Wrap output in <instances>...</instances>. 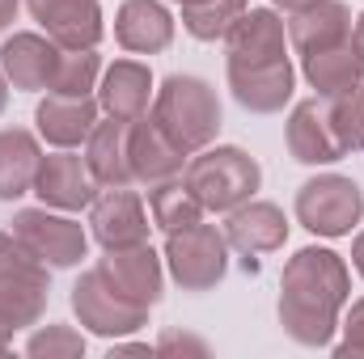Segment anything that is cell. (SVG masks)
Wrapping results in <instances>:
<instances>
[{
    "instance_id": "cell-3",
    "label": "cell",
    "mask_w": 364,
    "mask_h": 359,
    "mask_svg": "<svg viewBox=\"0 0 364 359\" xmlns=\"http://www.w3.org/2000/svg\"><path fill=\"white\" fill-rule=\"evenodd\" d=\"M182 182L195 190V199L203 203V211H220L229 216L233 207H242L246 199L259 194L263 186V170L259 161L246 153V148H199L186 157V170H182Z\"/></svg>"
},
{
    "instance_id": "cell-37",
    "label": "cell",
    "mask_w": 364,
    "mask_h": 359,
    "mask_svg": "<svg viewBox=\"0 0 364 359\" xmlns=\"http://www.w3.org/2000/svg\"><path fill=\"white\" fill-rule=\"evenodd\" d=\"M4 106H9V81H4V72H0V114H4Z\"/></svg>"
},
{
    "instance_id": "cell-14",
    "label": "cell",
    "mask_w": 364,
    "mask_h": 359,
    "mask_svg": "<svg viewBox=\"0 0 364 359\" xmlns=\"http://www.w3.org/2000/svg\"><path fill=\"white\" fill-rule=\"evenodd\" d=\"M106 270V279L136 304L153 309L161 300V287H166V258L140 241V245H123V250H106V258L97 263Z\"/></svg>"
},
{
    "instance_id": "cell-24",
    "label": "cell",
    "mask_w": 364,
    "mask_h": 359,
    "mask_svg": "<svg viewBox=\"0 0 364 359\" xmlns=\"http://www.w3.org/2000/svg\"><path fill=\"white\" fill-rule=\"evenodd\" d=\"M43 148L38 136L26 127H0V203H13L34 190Z\"/></svg>"
},
{
    "instance_id": "cell-13",
    "label": "cell",
    "mask_w": 364,
    "mask_h": 359,
    "mask_svg": "<svg viewBox=\"0 0 364 359\" xmlns=\"http://www.w3.org/2000/svg\"><path fill=\"white\" fill-rule=\"evenodd\" d=\"M284 144H288V157L296 165H335L343 161V148L331 131V114H326V101L322 97H305L288 110V123H284Z\"/></svg>"
},
{
    "instance_id": "cell-33",
    "label": "cell",
    "mask_w": 364,
    "mask_h": 359,
    "mask_svg": "<svg viewBox=\"0 0 364 359\" xmlns=\"http://www.w3.org/2000/svg\"><path fill=\"white\" fill-rule=\"evenodd\" d=\"M17 9H21V0H0V34H9V26L17 21Z\"/></svg>"
},
{
    "instance_id": "cell-2",
    "label": "cell",
    "mask_w": 364,
    "mask_h": 359,
    "mask_svg": "<svg viewBox=\"0 0 364 359\" xmlns=\"http://www.w3.org/2000/svg\"><path fill=\"white\" fill-rule=\"evenodd\" d=\"M149 118L178 144L186 157L208 148L216 140L220 123H225L216 89L203 77H191V72H174V77L161 81V89L153 93Z\"/></svg>"
},
{
    "instance_id": "cell-17",
    "label": "cell",
    "mask_w": 364,
    "mask_h": 359,
    "mask_svg": "<svg viewBox=\"0 0 364 359\" xmlns=\"http://www.w3.org/2000/svg\"><path fill=\"white\" fill-rule=\"evenodd\" d=\"M225 241H229V250L246 254V263H250L259 254H275L288 241V220H284V211L275 203H267V199H246L242 207L229 211Z\"/></svg>"
},
{
    "instance_id": "cell-12",
    "label": "cell",
    "mask_w": 364,
    "mask_h": 359,
    "mask_svg": "<svg viewBox=\"0 0 364 359\" xmlns=\"http://www.w3.org/2000/svg\"><path fill=\"white\" fill-rule=\"evenodd\" d=\"M149 211L140 203L136 190L127 186H110L90 203V233L102 250H123V245H140L149 241Z\"/></svg>"
},
{
    "instance_id": "cell-1",
    "label": "cell",
    "mask_w": 364,
    "mask_h": 359,
    "mask_svg": "<svg viewBox=\"0 0 364 359\" xmlns=\"http://www.w3.org/2000/svg\"><path fill=\"white\" fill-rule=\"evenodd\" d=\"M352 296V270L326 245H305L279 275V326L292 343L322 351L335 343Z\"/></svg>"
},
{
    "instance_id": "cell-28",
    "label": "cell",
    "mask_w": 364,
    "mask_h": 359,
    "mask_svg": "<svg viewBox=\"0 0 364 359\" xmlns=\"http://www.w3.org/2000/svg\"><path fill=\"white\" fill-rule=\"evenodd\" d=\"M102 72H106V68H102L97 47H85V51H60V64H55V77H51V89L47 93L85 97V93L97 89Z\"/></svg>"
},
{
    "instance_id": "cell-34",
    "label": "cell",
    "mask_w": 364,
    "mask_h": 359,
    "mask_svg": "<svg viewBox=\"0 0 364 359\" xmlns=\"http://www.w3.org/2000/svg\"><path fill=\"white\" fill-rule=\"evenodd\" d=\"M352 51H356V60L364 64V13L352 21Z\"/></svg>"
},
{
    "instance_id": "cell-18",
    "label": "cell",
    "mask_w": 364,
    "mask_h": 359,
    "mask_svg": "<svg viewBox=\"0 0 364 359\" xmlns=\"http://www.w3.org/2000/svg\"><path fill=\"white\" fill-rule=\"evenodd\" d=\"M352 43V9L343 0H309L288 13V47L309 55Z\"/></svg>"
},
{
    "instance_id": "cell-10",
    "label": "cell",
    "mask_w": 364,
    "mask_h": 359,
    "mask_svg": "<svg viewBox=\"0 0 364 359\" xmlns=\"http://www.w3.org/2000/svg\"><path fill=\"white\" fill-rule=\"evenodd\" d=\"M97 178L90 174L85 157L77 148H55L38 161V174H34V194L43 207H55V211H85L93 199H97Z\"/></svg>"
},
{
    "instance_id": "cell-39",
    "label": "cell",
    "mask_w": 364,
    "mask_h": 359,
    "mask_svg": "<svg viewBox=\"0 0 364 359\" xmlns=\"http://www.w3.org/2000/svg\"><path fill=\"white\" fill-rule=\"evenodd\" d=\"M174 4H182V9H186V4H199V0H174Z\"/></svg>"
},
{
    "instance_id": "cell-11",
    "label": "cell",
    "mask_w": 364,
    "mask_h": 359,
    "mask_svg": "<svg viewBox=\"0 0 364 359\" xmlns=\"http://www.w3.org/2000/svg\"><path fill=\"white\" fill-rule=\"evenodd\" d=\"M26 9L60 51L97 47L102 34H106L102 0H26Z\"/></svg>"
},
{
    "instance_id": "cell-31",
    "label": "cell",
    "mask_w": 364,
    "mask_h": 359,
    "mask_svg": "<svg viewBox=\"0 0 364 359\" xmlns=\"http://www.w3.org/2000/svg\"><path fill=\"white\" fill-rule=\"evenodd\" d=\"M339 330H343V338L335 343V355H364V296L352 300V309L339 321Z\"/></svg>"
},
{
    "instance_id": "cell-6",
    "label": "cell",
    "mask_w": 364,
    "mask_h": 359,
    "mask_svg": "<svg viewBox=\"0 0 364 359\" xmlns=\"http://www.w3.org/2000/svg\"><path fill=\"white\" fill-rule=\"evenodd\" d=\"M9 233L51 270H73L81 267V258H90L85 224L73 220L68 211H55V207H21V211H13Z\"/></svg>"
},
{
    "instance_id": "cell-8",
    "label": "cell",
    "mask_w": 364,
    "mask_h": 359,
    "mask_svg": "<svg viewBox=\"0 0 364 359\" xmlns=\"http://www.w3.org/2000/svg\"><path fill=\"white\" fill-rule=\"evenodd\" d=\"M73 313L77 321L90 330V334H102V338H123V334H136L144 321H149V309L127 300L102 267H90L77 283H73Z\"/></svg>"
},
{
    "instance_id": "cell-27",
    "label": "cell",
    "mask_w": 364,
    "mask_h": 359,
    "mask_svg": "<svg viewBox=\"0 0 364 359\" xmlns=\"http://www.w3.org/2000/svg\"><path fill=\"white\" fill-rule=\"evenodd\" d=\"M246 9H250L246 0H199L182 9V30L199 43H225Z\"/></svg>"
},
{
    "instance_id": "cell-16",
    "label": "cell",
    "mask_w": 364,
    "mask_h": 359,
    "mask_svg": "<svg viewBox=\"0 0 364 359\" xmlns=\"http://www.w3.org/2000/svg\"><path fill=\"white\" fill-rule=\"evenodd\" d=\"M55 64H60V47L47 34L21 30V34H9L0 43V72H4L9 89H21V93L51 89Z\"/></svg>"
},
{
    "instance_id": "cell-19",
    "label": "cell",
    "mask_w": 364,
    "mask_h": 359,
    "mask_svg": "<svg viewBox=\"0 0 364 359\" xmlns=\"http://www.w3.org/2000/svg\"><path fill=\"white\" fill-rule=\"evenodd\" d=\"M97 97H68V93H47L34 110V123H38V136L51 144V148H81L90 140V131L97 127Z\"/></svg>"
},
{
    "instance_id": "cell-25",
    "label": "cell",
    "mask_w": 364,
    "mask_h": 359,
    "mask_svg": "<svg viewBox=\"0 0 364 359\" xmlns=\"http://www.w3.org/2000/svg\"><path fill=\"white\" fill-rule=\"evenodd\" d=\"M301 77L309 81V89L318 93L322 101H331V97H343V93H352L360 85L364 64L356 60L352 43H343V47H326V51L301 55Z\"/></svg>"
},
{
    "instance_id": "cell-36",
    "label": "cell",
    "mask_w": 364,
    "mask_h": 359,
    "mask_svg": "<svg viewBox=\"0 0 364 359\" xmlns=\"http://www.w3.org/2000/svg\"><path fill=\"white\" fill-rule=\"evenodd\" d=\"M13 334H17V330H13V326H4V321H0V355H4V351H9V347H13Z\"/></svg>"
},
{
    "instance_id": "cell-38",
    "label": "cell",
    "mask_w": 364,
    "mask_h": 359,
    "mask_svg": "<svg viewBox=\"0 0 364 359\" xmlns=\"http://www.w3.org/2000/svg\"><path fill=\"white\" fill-rule=\"evenodd\" d=\"M301 4H309V0H275V9H288V13H292V9H301Z\"/></svg>"
},
{
    "instance_id": "cell-30",
    "label": "cell",
    "mask_w": 364,
    "mask_h": 359,
    "mask_svg": "<svg viewBox=\"0 0 364 359\" xmlns=\"http://www.w3.org/2000/svg\"><path fill=\"white\" fill-rule=\"evenodd\" d=\"M26 355H30V359H81V355H85V338H81L73 326L51 321V326H43V330H34V334H30Z\"/></svg>"
},
{
    "instance_id": "cell-7",
    "label": "cell",
    "mask_w": 364,
    "mask_h": 359,
    "mask_svg": "<svg viewBox=\"0 0 364 359\" xmlns=\"http://www.w3.org/2000/svg\"><path fill=\"white\" fill-rule=\"evenodd\" d=\"M47 270L13 233H0V321L13 330L38 326L47 313Z\"/></svg>"
},
{
    "instance_id": "cell-35",
    "label": "cell",
    "mask_w": 364,
    "mask_h": 359,
    "mask_svg": "<svg viewBox=\"0 0 364 359\" xmlns=\"http://www.w3.org/2000/svg\"><path fill=\"white\" fill-rule=\"evenodd\" d=\"M352 267L364 279V233H356V241H352Z\"/></svg>"
},
{
    "instance_id": "cell-22",
    "label": "cell",
    "mask_w": 364,
    "mask_h": 359,
    "mask_svg": "<svg viewBox=\"0 0 364 359\" xmlns=\"http://www.w3.org/2000/svg\"><path fill=\"white\" fill-rule=\"evenodd\" d=\"M229 55L225 64H259V60H279L288 55V21L275 9H246L242 21L225 38Z\"/></svg>"
},
{
    "instance_id": "cell-21",
    "label": "cell",
    "mask_w": 364,
    "mask_h": 359,
    "mask_svg": "<svg viewBox=\"0 0 364 359\" xmlns=\"http://www.w3.org/2000/svg\"><path fill=\"white\" fill-rule=\"evenodd\" d=\"M153 93H157L153 89V72L140 60H114L97 81V106H102V114L132 123V118L149 114Z\"/></svg>"
},
{
    "instance_id": "cell-9",
    "label": "cell",
    "mask_w": 364,
    "mask_h": 359,
    "mask_svg": "<svg viewBox=\"0 0 364 359\" xmlns=\"http://www.w3.org/2000/svg\"><path fill=\"white\" fill-rule=\"evenodd\" d=\"M229 93L246 114H279L292 89H296V68L288 55L279 60H259V64H225Z\"/></svg>"
},
{
    "instance_id": "cell-26",
    "label": "cell",
    "mask_w": 364,
    "mask_h": 359,
    "mask_svg": "<svg viewBox=\"0 0 364 359\" xmlns=\"http://www.w3.org/2000/svg\"><path fill=\"white\" fill-rule=\"evenodd\" d=\"M149 216L161 233H178L203 220V203L182 178H170L161 186H149Z\"/></svg>"
},
{
    "instance_id": "cell-29",
    "label": "cell",
    "mask_w": 364,
    "mask_h": 359,
    "mask_svg": "<svg viewBox=\"0 0 364 359\" xmlns=\"http://www.w3.org/2000/svg\"><path fill=\"white\" fill-rule=\"evenodd\" d=\"M326 114H331V131H335L343 157L348 153H364V85H356L343 97H331Z\"/></svg>"
},
{
    "instance_id": "cell-5",
    "label": "cell",
    "mask_w": 364,
    "mask_h": 359,
    "mask_svg": "<svg viewBox=\"0 0 364 359\" xmlns=\"http://www.w3.org/2000/svg\"><path fill=\"white\" fill-rule=\"evenodd\" d=\"M166 270L182 292H212L229 275V241L216 224H191L178 233H166Z\"/></svg>"
},
{
    "instance_id": "cell-23",
    "label": "cell",
    "mask_w": 364,
    "mask_h": 359,
    "mask_svg": "<svg viewBox=\"0 0 364 359\" xmlns=\"http://www.w3.org/2000/svg\"><path fill=\"white\" fill-rule=\"evenodd\" d=\"M127 127H132V123L106 114V123L97 118V127H93L90 140H85V165H90V174L97 178L102 190H110V186H132Z\"/></svg>"
},
{
    "instance_id": "cell-32",
    "label": "cell",
    "mask_w": 364,
    "mask_h": 359,
    "mask_svg": "<svg viewBox=\"0 0 364 359\" xmlns=\"http://www.w3.org/2000/svg\"><path fill=\"white\" fill-rule=\"evenodd\" d=\"M153 351H161V355H170V351H191V355H208V343H203V338H195V334H178V330H170V334H161V343H157Z\"/></svg>"
},
{
    "instance_id": "cell-4",
    "label": "cell",
    "mask_w": 364,
    "mask_h": 359,
    "mask_svg": "<svg viewBox=\"0 0 364 359\" xmlns=\"http://www.w3.org/2000/svg\"><path fill=\"white\" fill-rule=\"evenodd\" d=\"M292 216L314 237H348L364 220V190L343 174H318L296 186Z\"/></svg>"
},
{
    "instance_id": "cell-15",
    "label": "cell",
    "mask_w": 364,
    "mask_h": 359,
    "mask_svg": "<svg viewBox=\"0 0 364 359\" xmlns=\"http://www.w3.org/2000/svg\"><path fill=\"white\" fill-rule=\"evenodd\" d=\"M127 161H132V182H140V186H161L170 178H182V170H186V153L149 114L132 118V127H127Z\"/></svg>"
},
{
    "instance_id": "cell-20",
    "label": "cell",
    "mask_w": 364,
    "mask_h": 359,
    "mask_svg": "<svg viewBox=\"0 0 364 359\" xmlns=\"http://www.w3.org/2000/svg\"><path fill=\"white\" fill-rule=\"evenodd\" d=\"M114 38L132 55H161L174 43V13L161 0H123L114 13Z\"/></svg>"
}]
</instances>
